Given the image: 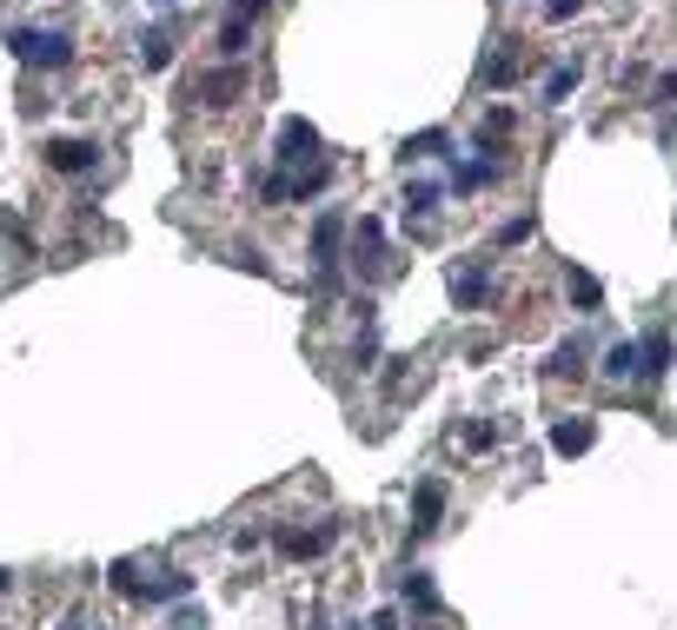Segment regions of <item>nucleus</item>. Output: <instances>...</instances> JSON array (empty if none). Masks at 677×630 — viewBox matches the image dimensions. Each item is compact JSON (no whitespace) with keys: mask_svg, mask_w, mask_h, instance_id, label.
<instances>
[{"mask_svg":"<svg viewBox=\"0 0 677 630\" xmlns=\"http://www.w3.org/2000/svg\"><path fill=\"white\" fill-rule=\"evenodd\" d=\"M366 630H399V611H379V618H372Z\"/></svg>","mask_w":677,"mask_h":630,"instance_id":"obj_31","label":"nucleus"},{"mask_svg":"<svg viewBox=\"0 0 677 630\" xmlns=\"http://www.w3.org/2000/svg\"><path fill=\"white\" fill-rule=\"evenodd\" d=\"M66 630H106V624H86V618H66Z\"/></svg>","mask_w":677,"mask_h":630,"instance_id":"obj_32","label":"nucleus"},{"mask_svg":"<svg viewBox=\"0 0 677 630\" xmlns=\"http://www.w3.org/2000/svg\"><path fill=\"white\" fill-rule=\"evenodd\" d=\"M671 365H677L671 332H652V339H638V379H645V385H665V379H671Z\"/></svg>","mask_w":677,"mask_h":630,"instance_id":"obj_10","label":"nucleus"},{"mask_svg":"<svg viewBox=\"0 0 677 630\" xmlns=\"http://www.w3.org/2000/svg\"><path fill=\"white\" fill-rule=\"evenodd\" d=\"M592 445H598V425H592V419H558V425H552V452H558V458H585Z\"/></svg>","mask_w":677,"mask_h":630,"instance_id":"obj_14","label":"nucleus"},{"mask_svg":"<svg viewBox=\"0 0 677 630\" xmlns=\"http://www.w3.org/2000/svg\"><path fill=\"white\" fill-rule=\"evenodd\" d=\"M7 47L20 66H47V73L73 66V33H60V27H7Z\"/></svg>","mask_w":677,"mask_h":630,"instance_id":"obj_1","label":"nucleus"},{"mask_svg":"<svg viewBox=\"0 0 677 630\" xmlns=\"http://www.w3.org/2000/svg\"><path fill=\"white\" fill-rule=\"evenodd\" d=\"M538 13H545V20H552V27H558V20H572V13H585V0H545V7H538Z\"/></svg>","mask_w":677,"mask_h":630,"instance_id":"obj_29","label":"nucleus"},{"mask_svg":"<svg viewBox=\"0 0 677 630\" xmlns=\"http://www.w3.org/2000/svg\"><path fill=\"white\" fill-rule=\"evenodd\" d=\"M519 73H525V47L492 40L485 60H479V86H485V93H505V86H519Z\"/></svg>","mask_w":677,"mask_h":630,"instance_id":"obj_8","label":"nucleus"},{"mask_svg":"<svg viewBox=\"0 0 677 630\" xmlns=\"http://www.w3.org/2000/svg\"><path fill=\"white\" fill-rule=\"evenodd\" d=\"M273 159H279V173H306V166H319V159H326L319 126H312V120H299V113H293V120H279V153H273Z\"/></svg>","mask_w":677,"mask_h":630,"instance_id":"obj_6","label":"nucleus"},{"mask_svg":"<svg viewBox=\"0 0 677 630\" xmlns=\"http://www.w3.org/2000/svg\"><path fill=\"white\" fill-rule=\"evenodd\" d=\"M113 591H126V598H140V605H179V598H193V578H186V571L140 578V565L120 558V565H113Z\"/></svg>","mask_w":677,"mask_h":630,"instance_id":"obj_5","label":"nucleus"},{"mask_svg":"<svg viewBox=\"0 0 677 630\" xmlns=\"http://www.w3.org/2000/svg\"><path fill=\"white\" fill-rule=\"evenodd\" d=\"M585 359H592V345H585V339H565V345H552V359H545V379H585V372H592Z\"/></svg>","mask_w":677,"mask_h":630,"instance_id":"obj_16","label":"nucleus"},{"mask_svg":"<svg viewBox=\"0 0 677 630\" xmlns=\"http://www.w3.org/2000/svg\"><path fill=\"white\" fill-rule=\"evenodd\" d=\"M399 598H406V605H412L419 618H439V585H432L425 571H412V578L399 585Z\"/></svg>","mask_w":677,"mask_h":630,"instance_id":"obj_21","label":"nucleus"},{"mask_svg":"<svg viewBox=\"0 0 677 630\" xmlns=\"http://www.w3.org/2000/svg\"><path fill=\"white\" fill-rule=\"evenodd\" d=\"M352 272H359L366 286H379V279L399 272V259H392V246H386V226H379L372 213L352 219Z\"/></svg>","mask_w":677,"mask_h":630,"instance_id":"obj_4","label":"nucleus"},{"mask_svg":"<svg viewBox=\"0 0 677 630\" xmlns=\"http://www.w3.org/2000/svg\"><path fill=\"white\" fill-rule=\"evenodd\" d=\"M173 630H206V611H179V624Z\"/></svg>","mask_w":677,"mask_h":630,"instance_id":"obj_30","label":"nucleus"},{"mask_svg":"<svg viewBox=\"0 0 677 630\" xmlns=\"http://www.w3.org/2000/svg\"><path fill=\"white\" fill-rule=\"evenodd\" d=\"M565 292H572V299H578L585 312H598V306H605V286H598V279H592L585 266H565Z\"/></svg>","mask_w":677,"mask_h":630,"instance_id":"obj_22","label":"nucleus"},{"mask_svg":"<svg viewBox=\"0 0 677 630\" xmlns=\"http://www.w3.org/2000/svg\"><path fill=\"white\" fill-rule=\"evenodd\" d=\"M439 518H445V485H439V478H425V485L412 492V538H432V531H439Z\"/></svg>","mask_w":677,"mask_h":630,"instance_id":"obj_12","label":"nucleus"},{"mask_svg":"<svg viewBox=\"0 0 677 630\" xmlns=\"http://www.w3.org/2000/svg\"><path fill=\"white\" fill-rule=\"evenodd\" d=\"M652 106H677V66H671V73H658V80H652Z\"/></svg>","mask_w":677,"mask_h":630,"instance_id":"obj_28","label":"nucleus"},{"mask_svg":"<svg viewBox=\"0 0 677 630\" xmlns=\"http://www.w3.org/2000/svg\"><path fill=\"white\" fill-rule=\"evenodd\" d=\"M273 545H279L286 558H299V565H306V558H319V551L332 545V531H326V525H319V531H279Z\"/></svg>","mask_w":677,"mask_h":630,"instance_id":"obj_18","label":"nucleus"},{"mask_svg":"<svg viewBox=\"0 0 677 630\" xmlns=\"http://www.w3.org/2000/svg\"><path fill=\"white\" fill-rule=\"evenodd\" d=\"M452 306H465V312H479V306H492V266L485 259H465V266H452Z\"/></svg>","mask_w":677,"mask_h":630,"instance_id":"obj_9","label":"nucleus"},{"mask_svg":"<svg viewBox=\"0 0 677 630\" xmlns=\"http://www.w3.org/2000/svg\"><path fill=\"white\" fill-rule=\"evenodd\" d=\"M532 233H538V213H519V219H505V226L492 233V246H499V252H512V246H525Z\"/></svg>","mask_w":677,"mask_h":630,"instance_id":"obj_23","label":"nucleus"},{"mask_svg":"<svg viewBox=\"0 0 677 630\" xmlns=\"http://www.w3.org/2000/svg\"><path fill=\"white\" fill-rule=\"evenodd\" d=\"M166 7H173V0H166Z\"/></svg>","mask_w":677,"mask_h":630,"instance_id":"obj_34","label":"nucleus"},{"mask_svg":"<svg viewBox=\"0 0 677 630\" xmlns=\"http://www.w3.org/2000/svg\"><path fill=\"white\" fill-rule=\"evenodd\" d=\"M7 585H13V571H0V591H7Z\"/></svg>","mask_w":677,"mask_h":630,"instance_id":"obj_33","label":"nucleus"},{"mask_svg":"<svg viewBox=\"0 0 677 630\" xmlns=\"http://www.w3.org/2000/svg\"><path fill=\"white\" fill-rule=\"evenodd\" d=\"M40 159H47V173L80 179V173L100 166V140H86V133H53V140H40Z\"/></svg>","mask_w":677,"mask_h":630,"instance_id":"obj_7","label":"nucleus"},{"mask_svg":"<svg viewBox=\"0 0 677 630\" xmlns=\"http://www.w3.org/2000/svg\"><path fill=\"white\" fill-rule=\"evenodd\" d=\"M439 206H445V179H412V186H406V226L425 233V226L439 219Z\"/></svg>","mask_w":677,"mask_h":630,"instance_id":"obj_11","label":"nucleus"},{"mask_svg":"<svg viewBox=\"0 0 677 630\" xmlns=\"http://www.w3.org/2000/svg\"><path fill=\"white\" fill-rule=\"evenodd\" d=\"M226 13L253 27V20H266V13H273V0H226Z\"/></svg>","mask_w":677,"mask_h":630,"instance_id":"obj_27","label":"nucleus"},{"mask_svg":"<svg viewBox=\"0 0 677 630\" xmlns=\"http://www.w3.org/2000/svg\"><path fill=\"white\" fill-rule=\"evenodd\" d=\"M352 233V219L339 213V206H326L319 219H312V292L326 299L332 286H339V239Z\"/></svg>","mask_w":677,"mask_h":630,"instance_id":"obj_3","label":"nucleus"},{"mask_svg":"<svg viewBox=\"0 0 677 630\" xmlns=\"http://www.w3.org/2000/svg\"><path fill=\"white\" fill-rule=\"evenodd\" d=\"M605 379H638V339H618V345H605V365H598Z\"/></svg>","mask_w":677,"mask_h":630,"instance_id":"obj_20","label":"nucleus"},{"mask_svg":"<svg viewBox=\"0 0 677 630\" xmlns=\"http://www.w3.org/2000/svg\"><path fill=\"white\" fill-rule=\"evenodd\" d=\"M246 40H253V27L226 13V20H219V53H226V60H246Z\"/></svg>","mask_w":677,"mask_h":630,"instance_id":"obj_24","label":"nucleus"},{"mask_svg":"<svg viewBox=\"0 0 677 630\" xmlns=\"http://www.w3.org/2000/svg\"><path fill=\"white\" fill-rule=\"evenodd\" d=\"M452 438H459L465 452H492V445H499V432H492V425H459Z\"/></svg>","mask_w":677,"mask_h":630,"instance_id":"obj_26","label":"nucleus"},{"mask_svg":"<svg viewBox=\"0 0 677 630\" xmlns=\"http://www.w3.org/2000/svg\"><path fill=\"white\" fill-rule=\"evenodd\" d=\"M512 133H519V113H512V106H492V113L479 120V153H485V159H505L499 146H505Z\"/></svg>","mask_w":677,"mask_h":630,"instance_id":"obj_15","label":"nucleus"},{"mask_svg":"<svg viewBox=\"0 0 677 630\" xmlns=\"http://www.w3.org/2000/svg\"><path fill=\"white\" fill-rule=\"evenodd\" d=\"M499 173H505V159H485V153H479V159H459L452 179H445V193H485Z\"/></svg>","mask_w":677,"mask_h":630,"instance_id":"obj_13","label":"nucleus"},{"mask_svg":"<svg viewBox=\"0 0 677 630\" xmlns=\"http://www.w3.org/2000/svg\"><path fill=\"white\" fill-rule=\"evenodd\" d=\"M578 80H585V60L572 53V60H558V66L545 73V100H552V106H558V100H572V93H578Z\"/></svg>","mask_w":677,"mask_h":630,"instance_id":"obj_17","label":"nucleus"},{"mask_svg":"<svg viewBox=\"0 0 677 630\" xmlns=\"http://www.w3.org/2000/svg\"><path fill=\"white\" fill-rule=\"evenodd\" d=\"M246 93H253V73H246V60L206 66V73H193V86H186V100H199L206 113H226V106H239Z\"/></svg>","mask_w":677,"mask_h":630,"instance_id":"obj_2","label":"nucleus"},{"mask_svg":"<svg viewBox=\"0 0 677 630\" xmlns=\"http://www.w3.org/2000/svg\"><path fill=\"white\" fill-rule=\"evenodd\" d=\"M445 146H452L445 133H419V140H406V159H439Z\"/></svg>","mask_w":677,"mask_h":630,"instance_id":"obj_25","label":"nucleus"},{"mask_svg":"<svg viewBox=\"0 0 677 630\" xmlns=\"http://www.w3.org/2000/svg\"><path fill=\"white\" fill-rule=\"evenodd\" d=\"M166 60H173V27H146V33H140V66L160 73Z\"/></svg>","mask_w":677,"mask_h":630,"instance_id":"obj_19","label":"nucleus"}]
</instances>
